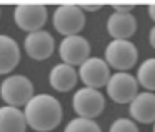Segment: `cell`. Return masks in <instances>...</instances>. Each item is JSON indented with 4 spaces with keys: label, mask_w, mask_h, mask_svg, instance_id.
Returning a JSON list of instances; mask_svg holds the SVG:
<instances>
[{
    "label": "cell",
    "mask_w": 155,
    "mask_h": 132,
    "mask_svg": "<svg viewBox=\"0 0 155 132\" xmlns=\"http://www.w3.org/2000/svg\"><path fill=\"white\" fill-rule=\"evenodd\" d=\"M25 119L28 127L37 132H50L62 122L64 110L62 105L54 95L38 94L34 95L30 102L25 105Z\"/></svg>",
    "instance_id": "obj_1"
},
{
    "label": "cell",
    "mask_w": 155,
    "mask_h": 132,
    "mask_svg": "<svg viewBox=\"0 0 155 132\" xmlns=\"http://www.w3.org/2000/svg\"><path fill=\"white\" fill-rule=\"evenodd\" d=\"M0 97L12 107L27 105L34 99V84L25 75H10L0 84Z\"/></svg>",
    "instance_id": "obj_2"
},
{
    "label": "cell",
    "mask_w": 155,
    "mask_h": 132,
    "mask_svg": "<svg viewBox=\"0 0 155 132\" xmlns=\"http://www.w3.org/2000/svg\"><path fill=\"white\" fill-rule=\"evenodd\" d=\"M54 27L58 34L65 37L78 35L85 27V14L80 5L75 4H62L54 12Z\"/></svg>",
    "instance_id": "obj_3"
},
{
    "label": "cell",
    "mask_w": 155,
    "mask_h": 132,
    "mask_svg": "<svg viewBox=\"0 0 155 132\" xmlns=\"http://www.w3.org/2000/svg\"><path fill=\"white\" fill-rule=\"evenodd\" d=\"M138 52L130 40H112L105 47V62L118 72H125L137 64Z\"/></svg>",
    "instance_id": "obj_4"
},
{
    "label": "cell",
    "mask_w": 155,
    "mask_h": 132,
    "mask_svg": "<svg viewBox=\"0 0 155 132\" xmlns=\"http://www.w3.org/2000/svg\"><path fill=\"white\" fill-rule=\"evenodd\" d=\"M72 105H74V110L77 112L78 117L95 119L104 112L105 99L102 95V92H98L97 89L82 87L74 94Z\"/></svg>",
    "instance_id": "obj_5"
},
{
    "label": "cell",
    "mask_w": 155,
    "mask_h": 132,
    "mask_svg": "<svg viewBox=\"0 0 155 132\" xmlns=\"http://www.w3.org/2000/svg\"><path fill=\"white\" fill-rule=\"evenodd\" d=\"M138 94V80L128 72H117L107 84V95L117 104H130Z\"/></svg>",
    "instance_id": "obj_6"
},
{
    "label": "cell",
    "mask_w": 155,
    "mask_h": 132,
    "mask_svg": "<svg viewBox=\"0 0 155 132\" xmlns=\"http://www.w3.org/2000/svg\"><path fill=\"white\" fill-rule=\"evenodd\" d=\"M14 20L18 29L28 32H38L47 22V7L42 4H18L14 12Z\"/></svg>",
    "instance_id": "obj_7"
},
{
    "label": "cell",
    "mask_w": 155,
    "mask_h": 132,
    "mask_svg": "<svg viewBox=\"0 0 155 132\" xmlns=\"http://www.w3.org/2000/svg\"><path fill=\"white\" fill-rule=\"evenodd\" d=\"M110 77V65L98 57H90L78 69V79L84 82L85 87L97 89V90L104 85L107 87Z\"/></svg>",
    "instance_id": "obj_8"
},
{
    "label": "cell",
    "mask_w": 155,
    "mask_h": 132,
    "mask_svg": "<svg viewBox=\"0 0 155 132\" xmlns=\"http://www.w3.org/2000/svg\"><path fill=\"white\" fill-rule=\"evenodd\" d=\"M58 54L64 64L68 65H82L90 59V44L85 37L82 35H72V37H65L60 42L58 47Z\"/></svg>",
    "instance_id": "obj_9"
},
{
    "label": "cell",
    "mask_w": 155,
    "mask_h": 132,
    "mask_svg": "<svg viewBox=\"0 0 155 132\" xmlns=\"http://www.w3.org/2000/svg\"><path fill=\"white\" fill-rule=\"evenodd\" d=\"M24 47L30 59L45 60V59H48L54 54L55 40L47 30H38V32H32V34H28L25 37Z\"/></svg>",
    "instance_id": "obj_10"
},
{
    "label": "cell",
    "mask_w": 155,
    "mask_h": 132,
    "mask_svg": "<svg viewBox=\"0 0 155 132\" xmlns=\"http://www.w3.org/2000/svg\"><path fill=\"white\" fill-rule=\"evenodd\" d=\"M130 117L142 124H155V94L153 92H138L130 102Z\"/></svg>",
    "instance_id": "obj_11"
},
{
    "label": "cell",
    "mask_w": 155,
    "mask_h": 132,
    "mask_svg": "<svg viewBox=\"0 0 155 132\" xmlns=\"http://www.w3.org/2000/svg\"><path fill=\"white\" fill-rule=\"evenodd\" d=\"M135 30H137V20L130 12L127 14L114 12L107 19V32L114 40H127L135 34Z\"/></svg>",
    "instance_id": "obj_12"
},
{
    "label": "cell",
    "mask_w": 155,
    "mask_h": 132,
    "mask_svg": "<svg viewBox=\"0 0 155 132\" xmlns=\"http://www.w3.org/2000/svg\"><path fill=\"white\" fill-rule=\"evenodd\" d=\"M78 80V72L75 70L72 65L68 64H58L55 65L50 70V75H48V82H50L52 89L58 92H68L77 85Z\"/></svg>",
    "instance_id": "obj_13"
},
{
    "label": "cell",
    "mask_w": 155,
    "mask_h": 132,
    "mask_svg": "<svg viewBox=\"0 0 155 132\" xmlns=\"http://www.w3.org/2000/svg\"><path fill=\"white\" fill-rule=\"evenodd\" d=\"M20 62L18 44L8 35L0 34V75L12 72Z\"/></svg>",
    "instance_id": "obj_14"
},
{
    "label": "cell",
    "mask_w": 155,
    "mask_h": 132,
    "mask_svg": "<svg viewBox=\"0 0 155 132\" xmlns=\"http://www.w3.org/2000/svg\"><path fill=\"white\" fill-rule=\"evenodd\" d=\"M27 125L25 114L18 107H0V132H25Z\"/></svg>",
    "instance_id": "obj_15"
},
{
    "label": "cell",
    "mask_w": 155,
    "mask_h": 132,
    "mask_svg": "<svg viewBox=\"0 0 155 132\" xmlns=\"http://www.w3.org/2000/svg\"><path fill=\"white\" fill-rule=\"evenodd\" d=\"M137 80L147 92H155V57L147 59L138 65Z\"/></svg>",
    "instance_id": "obj_16"
},
{
    "label": "cell",
    "mask_w": 155,
    "mask_h": 132,
    "mask_svg": "<svg viewBox=\"0 0 155 132\" xmlns=\"http://www.w3.org/2000/svg\"><path fill=\"white\" fill-rule=\"evenodd\" d=\"M64 132H102V129L94 119L77 117V119H72V120L65 125Z\"/></svg>",
    "instance_id": "obj_17"
},
{
    "label": "cell",
    "mask_w": 155,
    "mask_h": 132,
    "mask_svg": "<svg viewBox=\"0 0 155 132\" xmlns=\"http://www.w3.org/2000/svg\"><path fill=\"white\" fill-rule=\"evenodd\" d=\"M108 132H140V130H138L135 120L120 117V119H115V120L110 124Z\"/></svg>",
    "instance_id": "obj_18"
},
{
    "label": "cell",
    "mask_w": 155,
    "mask_h": 132,
    "mask_svg": "<svg viewBox=\"0 0 155 132\" xmlns=\"http://www.w3.org/2000/svg\"><path fill=\"white\" fill-rule=\"evenodd\" d=\"M112 7L115 8V12H120V14H127L130 8L135 7V4H132V2H128V4H122V2H114L112 4Z\"/></svg>",
    "instance_id": "obj_19"
},
{
    "label": "cell",
    "mask_w": 155,
    "mask_h": 132,
    "mask_svg": "<svg viewBox=\"0 0 155 132\" xmlns=\"http://www.w3.org/2000/svg\"><path fill=\"white\" fill-rule=\"evenodd\" d=\"M82 8H88V10H98V8L102 7V4H92V2H84V4H80Z\"/></svg>",
    "instance_id": "obj_20"
},
{
    "label": "cell",
    "mask_w": 155,
    "mask_h": 132,
    "mask_svg": "<svg viewBox=\"0 0 155 132\" xmlns=\"http://www.w3.org/2000/svg\"><path fill=\"white\" fill-rule=\"evenodd\" d=\"M148 40H150V45L155 49V25L150 29V32H148Z\"/></svg>",
    "instance_id": "obj_21"
},
{
    "label": "cell",
    "mask_w": 155,
    "mask_h": 132,
    "mask_svg": "<svg viewBox=\"0 0 155 132\" xmlns=\"http://www.w3.org/2000/svg\"><path fill=\"white\" fill-rule=\"evenodd\" d=\"M148 15H150V19L155 22V2L148 5Z\"/></svg>",
    "instance_id": "obj_22"
},
{
    "label": "cell",
    "mask_w": 155,
    "mask_h": 132,
    "mask_svg": "<svg viewBox=\"0 0 155 132\" xmlns=\"http://www.w3.org/2000/svg\"><path fill=\"white\" fill-rule=\"evenodd\" d=\"M153 132H155V124H153Z\"/></svg>",
    "instance_id": "obj_23"
}]
</instances>
